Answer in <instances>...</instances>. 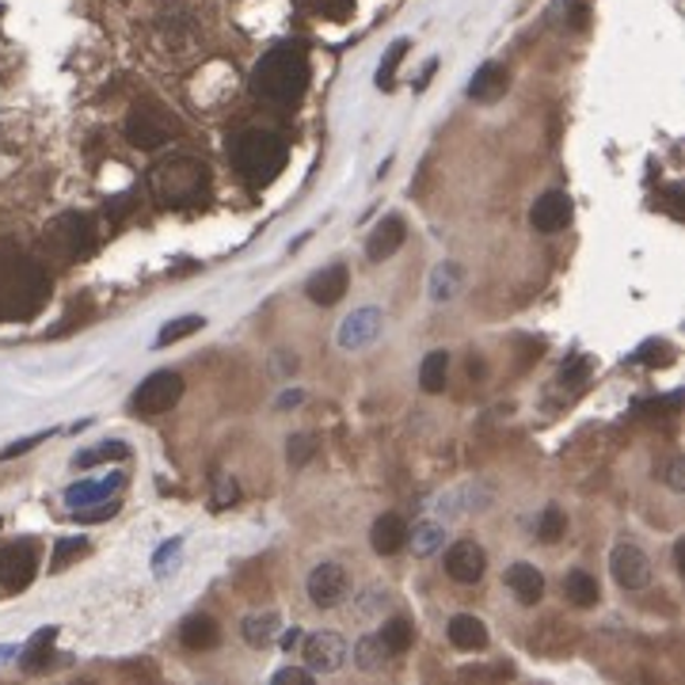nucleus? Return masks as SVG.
<instances>
[{
    "label": "nucleus",
    "instance_id": "obj_1",
    "mask_svg": "<svg viewBox=\"0 0 685 685\" xmlns=\"http://www.w3.org/2000/svg\"><path fill=\"white\" fill-rule=\"evenodd\" d=\"M50 297V274L20 244L0 240V324L31 320Z\"/></svg>",
    "mask_w": 685,
    "mask_h": 685
},
{
    "label": "nucleus",
    "instance_id": "obj_2",
    "mask_svg": "<svg viewBox=\"0 0 685 685\" xmlns=\"http://www.w3.org/2000/svg\"><path fill=\"white\" fill-rule=\"evenodd\" d=\"M308 88V57L297 42H282L267 50L252 68V92L274 107H294Z\"/></svg>",
    "mask_w": 685,
    "mask_h": 685
},
{
    "label": "nucleus",
    "instance_id": "obj_3",
    "mask_svg": "<svg viewBox=\"0 0 685 685\" xmlns=\"http://www.w3.org/2000/svg\"><path fill=\"white\" fill-rule=\"evenodd\" d=\"M149 187L160 205H171V210L194 205L210 194V168L194 157H171L149 171Z\"/></svg>",
    "mask_w": 685,
    "mask_h": 685
},
{
    "label": "nucleus",
    "instance_id": "obj_4",
    "mask_svg": "<svg viewBox=\"0 0 685 685\" xmlns=\"http://www.w3.org/2000/svg\"><path fill=\"white\" fill-rule=\"evenodd\" d=\"M286 141L271 130H244L233 145V165L252 187H267L286 168Z\"/></svg>",
    "mask_w": 685,
    "mask_h": 685
},
{
    "label": "nucleus",
    "instance_id": "obj_5",
    "mask_svg": "<svg viewBox=\"0 0 685 685\" xmlns=\"http://www.w3.org/2000/svg\"><path fill=\"white\" fill-rule=\"evenodd\" d=\"M176 134H179V118L168 115V110L152 99L134 103V110L126 115V141L137 145V149H145V152L168 145Z\"/></svg>",
    "mask_w": 685,
    "mask_h": 685
},
{
    "label": "nucleus",
    "instance_id": "obj_6",
    "mask_svg": "<svg viewBox=\"0 0 685 685\" xmlns=\"http://www.w3.org/2000/svg\"><path fill=\"white\" fill-rule=\"evenodd\" d=\"M46 247L57 260L73 263L92 247V218L88 213H62L46 225Z\"/></svg>",
    "mask_w": 685,
    "mask_h": 685
},
{
    "label": "nucleus",
    "instance_id": "obj_7",
    "mask_svg": "<svg viewBox=\"0 0 685 685\" xmlns=\"http://www.w3.org/2000/svg\"><path fill=\"white\" fill-rule=\"evenodd\" d=\"M179 397H183V377H179L176 370H160V373H149L141 384H137L130 408L137 411V415L152 419V415H165V411L176 408Z\"/></svg>",
    "mask_w": 685,
    "mask_h": 685
},
{
    "label": "nucleus",
    "instance_id": "obj_8",
    "mask_svg": "<svg viewBox=\"0 0 685 685\" xmlns=\"http://www.w3.org/2000/svg\"><path fill=\"white\" fill-rule=\"evenodd\" d=\"M39 576V548L34 541H12L0 548V587L23 590Z\"/></svg>",
    "mask_w": 685,
    "mask_h": 685
},
{
    "label": "nucleus",
    "instance_id": "obj_9",
    "mask_svg": "<svg viewBox=\"0 0 685 685\" xmlns=\"http://www.w3.org/2000/svg\"><path fill=\"white\" fill-rule=\"evenodd\" d=\"M350 594V576L342 563H316L313 571H308V598H313V605H320V610H336L342 598Z\"/></svg>",
    "mask_w": 685,
    "mask_h": 685
},
{
    "label": "nucleus",
    "instance_id": "obj_10",
    "mask_svg": "<svg viewBox=\"0 0 685 685\" xmlns=\"http://www.w3.org/2000/svg\"><path fill=\"white\" fill-rule=\"evenodd\" d=\"M610 571H613V582L621 590H644L647 582H651V560H647V552L640 545H629V541H621L613 548V556H610Z\"/></svg>",
    "mask_w": 685,
    "mask_h": 685
},
{
    "label": "nucleus",
    "instance_id": "obj_11",
    "mask_svg": "<svg viewBox=\"0 0 685 685\" xmlns=\"http://www.w3.org/2000/svg\"><path fill=\"white\" fill-rule=\"evenodd\" d=\"M571 213H576V205H571L568 191H545L541 199L534 202V210H529V225H534L537 233L552 236L571 225Z\"/></svg>",
    "mask_w": 685,
    "mask_h": 685
},
{
    "label": "nucleus",
    "instance_id": "obj_12",
    "mask_svg": "<svg viewBox=\"0 0 685 685\" xmlns=\"http://www.w3.org/2000/svg\"><path fill=\"white\" fill-rule=\"evenodd\" d=\"M442 563H445V576H450L453 582H461V587H473V582L484 579V571H487V556L476 541L450 545V552H445Z\"/></svg>",
    "mask_w": 685,
    "mask_h": 685
},
{
    "label": "nucleus",
    "instance_id": "obj_13",
    "mask_svg": "<svg viewBox=\"0 0 685 685\" xmlns=\"http://www.w3.org/2000/svg\"><path fill=\"white\" fill-rule=\"evenodd\" d=\"M305 640V636H302ZM305 663L308 671H320V674H336L342 663H347V644L336 632H316V636L305 640Z\"/></svg>",
    "mask_w": 685,
    "mask_h": 685
},
{
    "label": "nucleus",
    "instance_id": "obj_14",
    "mask_svg": "<svg viewBox=\"0 0 685 685\" xmlns=\"http://www.w3.org/2000/svg\"><path fill=\"white\" fill-rule=\"evenodd\" d=\"M305 289H308V302H316V305H336V302H342V294L350 289L347 263H331V267L316 271L313 278H308Z\"/></svg>",
    "mask_w": 685,
    "mask_h": 685
},
{
    "label": "nucleus",
    "instance_id": "obj_15",
    "mask_svg": "<svg viewBox=\"0 0 685 685\" xmlns=\"http://www.w3.org/2000/svg\"><path fill=\"white\" fill-rule=\"evenodd\" d=\"M404 240H408L404 218L389 213V218H384L381 225H377L373 233H370V240H366V255H370L373 263H384V260H392L400 247H404Z\"/></svg>",
    "mask_w": 685,
    "mask_h": 685
},
{
    "label": "nucleus",
    "instance_id": "obj_16",
    "mask_svg": "<svg viewBox=\"0 0 685 685\" xmlns=\"http://www.w3.org/2000/svg\"><path fill=\"white\" fill-rule=\"evenodd\" d=\"M370 545H373V552H381V556H397L400 548L408 545V521L400 518V514H381L370 529Z\"/></svg>",
    "mask_w": 685,
    "mask_h": 685
},
{
    "label": "nucleus",
    "instance_id": "obj_17",
    "mask_svg": "<svg viewBox=\"0 0 685 685\" xmlns=\"http://www.w3.org/2000/svg\"><path fill=\"white\" fill-rule=\"evenodd\" d=\"M507 587L521 605H537L545 598V576L534 568V563H510Z\"/></svg>",
    "mask_w": 685,
    "mask_h": 685
},
{
    "label": "nucleus",
    "instance_id": "obj_18",
    "mask_svg": "<svg viewBox=\"0 0 685 685\" xmlns=\"http://www.w3.org/2000/svg\"><path fill=\"white\" fill-rule=\"evenodd\" d=\"M445 636L457 651H484L487 647V629L484 621L473 613H457L450 624H445Z\"/></svg>",
    "mask_w": 685,
    "mask_h": 685
},
{
    "label": "nucleus",
    "instance_id": "obj_19",
    "mask_svg": "<svg viewBox=\"0 0 685 685\" xmlns=\"http://www.w3.org/2000/svg\"><path fill=\"white\" fill-rule=\"evenodd\" d=\"M377 331H381V313H377V308H358V313L347 316V324L339 328V342L347 350H355V347L373 342Z\"/></svg>",
    "mask_w": 685,
    "mask_h": 685
},
{
    "label": "nucleus",
    "instance_id": "obj_20",
    "mask_svg": "<svg viewBox=\"0 0 685 685\" xmlns=\"http://www.w3.org/2000/svg\"><path fill=\"white\" fill-rule=\"evenodd\" d=\"M503 92H507V68L495 65V62L479 65L473 84H468V96H473L476 103H495Z\"/></svg>",
    "mask_w": 685,
    "mask_h": 685
},
{
    "label": "nucleus",
    "instance_id": "obj_21",
    "mask_svg": "<svg viewBox=\"0 0 685 685\" xmlns=\"http://www.w3.org/2000/svg\"><path fill=\"white\" fill-rule=\"evenodd\" d=\"M179 640H183L187 651H210V647H218L221 629L213 624V616L199 613V616H187L183 629H179Z\"/></svg>",
    "mask_w": 685,
    "mask_h": 685
},
{
    "label": "nucleus",
    "instance_id": "obj_22",
    "mask_svg": "<svg viewBox=\"0 0 685 685\" xmlns=\"http://www.w3.org/2000/svg\"><path fill=\"white\" fill-rule=\"evenodd\" d=\"M118 484H123V476H107V479H81V484H73L65 492V499L76 507H88V503H99V499H110V495L118 492Z\"/></svg>",
    "mask_w": 685,
    "mask_h": 685
},
{
    "label": "nucleus",
    "instance_id": "obj_23",
    "mask_svg": "<svg viewBox=\"0 0 685 685\" xmlns=\"http://www.w3.org/2000/svg\"><path fill=\"white\" fill-rule=\"evenodd\" d=\"M563 594H568L571 605H579V610H590V605H598V579L590 576V571H568V579H563Z\"/></svg>",
    "mask_w": 685,
    "mask_h": 685
},
{
    "label": "nucleus",
    "instance_id": "obj_24",
    "mask_svg": "<svg viewBox=\"0 0 685 685\" xmlns=\"http://www.w3.org/2000/svg\"><path fill=\"white\" fill-rule=\"evenodd\" d=\"M278 629H282V616L267 610V613H252L244 621V640L252 647H267L274 644V636H278Z\"/></svg>",
    "mask_w": 685,
    "mask_h": 685
},
{
    "label": "nucleus",
    "instance_id": "obj_25",
    "mask_svg": "<svg viewBox=\"0 0 685 685\" xmlns=\"http://www.w3.org/2000/svg\"><path fill=\"white\" fill-rule=\"evenodd\" d=\"M445 370H450V355L445 350H431L419 366V384L423 392H442L445 389Z\"/></svg>",
    "mask_w": 685,
    "mask_h": 685
},
{
    "label": "nucleus",
    "instance_id": "obj_26",
    "mask_svg": "<svg viewBox=\"0 0 685 685\" xmlns=\"http://www.w3.org/2000/svg\"><path fill=\"white\" fill-rule=\"evenodd\" d=\"M57 640V629H42V632H34L31 636V644L23 647V671H42V666L50 663V655H54V651H50V644H54Z\"/></svg>",
    "mask_w": 685,
    "mask_h": 685
},
{
    "label": "nucleus",
    "instance_id": "obj_27",
    "mask_svg": "<svg viewBox=\"0 0 685 685\" xmlns=\"http://www.w3.org/2000/svg\"><path fill=\"white\" fill-rule=\"evenodd\" d=\"M411 640H415V629H411V621H404V616H392V621L381 624V644L389 647V655H404Z\"/></svg>",
    "mask_w": 685,
    "mask_h": 685
},
{
    "label": "nucleus",
    "instance_id": "obj_28",
    "mask_svg": "<svg viewBox=\"0 0 685 685\" xmlns=\"http://www.w3.org/2000/svg\"><path fill=\"white\" fill-rule=\"evenodd\" d=\"M126 457H130V445L126 442H103V445H96V450L76 453L73 465L76 468H92V465H103V461H126Z\"/></svg>",
    "mask_w": 685,
    "mask_h": 685
},
{
    "label": "nucleus",
    "instance_id": "obj_29",
    "mask_svg": "<svg viewBox=\"0 0 685 685\" xmlns=\"http://www.w3.org/2000/svg\"><path fill=\"white\" fill-rule=\"evenodd\" d=\"M404 54H408V39H397L389 46V54L381 57V65H377V88L381 92H389L397 84V68L404 62Z\"/></svg>",
    "mask_w": 685,
    "mask_h": 685
},
{
    "label": "nucleus",
    "instance_id": "obj_30",
    "mask_svg": "<svg viewBox=\"0 0 685 685\" xmlns=\"http://www.w3.org/2000/svg\"><path fill=\"white\" fill-rule=\"evenodd\" d=\"M563 534H568V518H563V510L560 507H545L541 518H537V541L556 545Z\"/></svg>",
    "mask_w": 685,
    "mask_h": 685
},
{
    "label": "nucleus",
    "instance_id": "obj_31",
    "mask_svg": "<svg viewBox=\"0 0 685 685\" xmlns=\"http://www.w3.org/2000/svg\"><path fill=\"white\" fill-rule=\"evenodd\" d=\"M411 537V552L415 556H431L434 548H442V526H434V521H419L415 529H408Z\"/></svg>",
    "mask_w": 685,
    "mask_h": 685
},
{
    "label": "nucleus",
    "instance_id": "obj_32",
    "mask_svg": "<svg viewBox=\"0 0 685 685\" xmlns=\"http://www.w3.org/2000/svg\"><path fill=\"white\" fill-rule=\"evenodd\" d=\"M384 658H389V647L381 644V636H362L355 644V663L362 666V671H377Z\"/></svg>",
    "mask_w": 685,
    "mask_h": 685
},
{
    "label": "nucleus",
    "instance_id": "obj_33",
    "mask_svg": "<svg viewBox=\"0 0 685 685\" xmlns=\"http://www.w3.org/2000/svg\"><path fill=\"white\" fill-rule=\"evenodd\" d=\"M202 328H205L202 316H183V320H176V324H168V328H160L157 342H160V347H168V342H179V339L194 336V331H202Z\"/></svg>",
    "mask_w": 685,
    "mask_h": 685
},
{
    "label": "nucleus",
    "instance_id": "obj_34",
    "mask_svg": "<svg viewBox=\"0 0 685 685\" xmlns=\"http://www.w3.org/2000/svg\"><path fill=\"white\" fill-rule=\"evenodd\" d=\"M313 453H316V439L313 434H294V439L286 442V461L294 468H305L308 461H313Z\"/></svg>",
    "mask_w": 685,
    "mask_h": 685
},
{
    "label": "nucleus",
    "instance_id": "obj_35",
    "mask_svg": "<svg viewBox=\"0 0 685 685\" xmlns=\"http://www.w3.org/2000/svg\"><path fill=\"white\" fill-rule=\"evenodd\" d=\"M84 548H88V541H84V537H62V541L54 545V556H50V568L65 571L68 560H73V556H81Z\"/></svg>",
    "mask_w": 685,
    "mask_h": 685
},
{
    "label": "nucleus",
    "instance_id": "obj_36",
    "mask_svg": "<svg viewBox=\"0 0 685 685\" xmlns=\"http://www.w3.org/2000/svg\"><path fill=\"white\" fill-rule=\"evenodd\" d=\"M76 521L81 526H92V521H107V518H115L118 514V503L115 499H99V507H76Z\"/></svg>",
    "mask_w": 685,
    "mask_h": 685
},
{
    "label": "nucleus",
    "instance_id": "obj_37",
    "mask_svg": "<svg viewBox=\"0 0 685 685\" xmlns=\"http://www.w3.org/2000/svg\"><path fill=\"white\" fill-rule=\"evenodd\" d=\"M313 12H320V15H331V20H342V15L355 8V0H305Z\"/></svg>",
    "mask_w": 685,
    "mask_h": 685
},
{
    "label": "nucleus",
    "instance_id": "obj_38",
    "mask_svg": "<svg viewBox=\"0 0 685 685\" xmlns=\"http://www.w3.org/2000/svg\"><path fill=\"white\" fill-rule=\"evenodd\" d=\"M236 495H240L236 479H233V476H221V479H218V492H213V507H233Z\"/></svg>",
    "mask_w": 685,
    "mask_h": 685
},
{
    "label": "nucleus",
    "instance_id": "obj_39",
    "mask_svg": "<svg viewBox=\"0 0 685 685\" xmlns=\"http://www.w3.org/2000/svg\"><path fill=\"white\" fill-rule=\"evenodd\" d=\"M590 373V358H571V362L568 366H563V370H560V381H571V384H582V377H587Z\"/></svg>",
    "mask_w": 685,
    "mask_h": 685
},
{
    "label": "nucleus",
    "instance_id": "obj_40",
    "mask_svg": "<svg viewBox=\"0 0 685 685\" xmlns=\"http://www.w3.org/2000/svg\"><path fill=\"white\" fill-rule=\"evenodd\" d=\"M179 545H183V541H171V545H160V548H157V560H152V563H157V576H168V571L176 568L171 560H176Z\"/></svg>",
    "mask_w": 685,
    "mask_h": 685
},
{
    "label": "nucleus",
    "instance_id": "obj_41",
    "mask_svg": "<svg viewBox=\"0 0 685 685\" xmlns=\"http://www.w3.org/2000/svg\"><path fill=\"white\" fill-rule=\"evenodd\" d=\"M289 682L308 685V682H313V671H297V666H286V671L274 674V685H289Z\"/></svg>",
    "mask_w": 685,
    "mask_h": 685
},
{
    "label": "nucleus",
    "instance_id": "obj_42",
    "mask_svg": "<svg viewBox=\"0 0 685 685\" xmlns=\"http://www.w3.org/2000/svg\"><path fill=\"white\" fill-rule=\"evenodd\" d=\"M39 442H46V434H34V439H23V442H15V445H8V450H0V461H12V457H20V453H28L34 450Z\"/></svg>",
    "mask_w": 685,
    "mask_h": 685
},
{
    "label": "nucleus",
    "instance_id": "obj_43",
    "mask_svg": "<svg viewBox=\"0 0 685 685\" xmlns=\"http://www.w3.org/2000/svg\"><path fill=\"white\" fill-rule=\"evenodd\" d=\"M297 644H302V629H289V632H282V647H286V651H294Z\"/></svg>",
    "mask_w": 685,
    "mask_h": 685
},
{
    "label": "nucleus",
    "instance_id": "obj_44",
    "mask_svg": "<svg viewBox=\"0 0 685 685\" xmlns=\"http://www.w3.org/2000/svg\"><path fill=\"white\" fill-rule=\"evenodd\" d=\"M302 392H282V397H278V408H297V404H302Z\"/></svg>",
    "mask_w": 685,
    "mask_h": 685
},
{
    "label": "nucleus",
    "instance_id": "obj_45",
    "mask_svg": "<svg viewBox=\"0 0 685 685\" xmlns=\"http://www.w3.org/2000/svg\"><path fill=\"white\" fill-rule=\"evenodd\" d=\"M674 568H678V571H685V541H678V545H674Z\"/></svg>",
    "mask_w": 685,
    "mask_h": 685
},
{
    "label": "nucleus",
    "instance_id": "obj_46",
    "mask_svg": "<svg viewBox=\"0 0 685 685\" xmlns=\"http://www.w3.org/2000/svg\"><path fill=\"white\" fill-rule=\"evenodd\" d=\"M682 461H674V465H671V476H666V479H671V487H678V492H682Z\"/></svg>",
    "mask_w": 685,
    "mask_h": 685
},
{
    "label": "nucleus",
    "instance_id": "obj_47",
    "mask_svg": "<svg viewBox=\"0 0 685 685\" xmlns=\"http://www.w3.org/2000/svg\"><path fill=\"white\" fill-rule=\"evenodd\" d=\"M8 655H15V651H12V647H0V663H4Z\"/></svg>",
    "mask_w": 685,
    "mask_h": 685
}]
</instances>
